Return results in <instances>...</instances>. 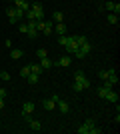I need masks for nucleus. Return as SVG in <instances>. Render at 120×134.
<instances>
[{
	"label": "nucleus",
	"instance_id": "ddd939ff",
	"mask_svg": "<svg viewBox=\"0 0 120 134\" xmlns=\"http://www.w3.org/2000/svg\"><path fill=\"white\" fill-rule=\"evenodd\" d=\"M66 30H68V28H66V24H64V22H54V32H56L58 36L66 34Z\"/></svg>",
	"mask_w": 120,
	"mask_h": 134
},
{
	"label": "nucleus",
	"instance_id": "a211bd4d",
	"mask_svg": "<svg viewBox=\"0 0 120 134\" xmlns=\"http://www.w3.org/2000/svg\"><path fill=\"white\" fill-rule=\"evenodd\" d=\"M56 106H58V110H60V112H68V102L60 100V98L56 100Z\"/></svg>",
	"mask_w": 120,
	"mask_h": 134
},
{
	"label": "nucleus",
	"instance_id": "7ed1b4c3",
	"mask_svg": "<svg viewBox=\"0 0 120 134\" xmlns=\"http://www.w3.org/2000/svg\"><path fill=\"white\" fill-rule=\"evenodd\" d=\"M90 50H92L90 42H84L82 46H78V50L74 52V56H76V58H84V56H88V54H90Z\"/></svg>",
	"mask_w": 120,
	"mask_h": 134
},
{
	"label": "nucleus",
	"instance_id": "f03ea898",
	"mask_svg": "<svg viewBox=\"0 0 120 134\" xmlns=\"http://www.w3.org/2000/svg\"><path fill=\"white\" fill-rule=\"evenodd\" d=\"M30 10L34 12V18H36V20H42V18H44V8H42L40 2H32V4H30Z\"/></svg>",
	"mask_w": 120,
	"mask_h": 134
},
{
	"label": "nucleus",
	"instance_id": "6e6552de",
	"mask_svg": "<svg viewBox=\"0 0 120 134\" xmlns=\"http://www.w3.org/2000/svg\"><path fill=\"white\" fill-rule=\"evenodd\" d=\"M72 64V58H70V54L62 56V58H58L56 62H54V66H70Z\"/></svg>",
	"mask_w": 120,
	"mask_h": 134
},
{
	"label": "nucleus",
	"instance_id": "72a5a7b5",
	"mask_svg": "<svg viewBox=\"0 0 120 134\" xmlns=\"http://www.w3.org/2000/svg\"><path fill=\"white\" fill-rule=\"evenodd\" d=\"M4 96H6V90H4V88H0V98H4Z\"/></svg>",
	"mask_w": 120,
	"mask_h": 134
},
{
	"label": "nucleus",
	"instance_id": "412c9836",
	"mask_svg": "<svg viewBox=\"0 0 120 134\" xmlns=\"http://www.w3.org/2000/svg\"><path fill=\"white\" fill-rule=\"evenodd\" d=\"M106 20H108V24H118V14H114V12H108Z\"/></svg>",
	"mask_w": 120,
	"mask_h": 134
},
{
	"label": "nucleus",
	"instance_id": "20e7f679",
	"mask_svg": "<svg viewBox=\"0 0 120 134\" xmlns=\"http://www.w3.org/2000/svg\"><path fill=\"white\" fill-rule=\"evenodd\" d=\"M26 26H28V30H26L28 38L34 40L36 36H38V30H36V20H26Z\"/></svg>",
	"mask_w": 120,
	"mask_h": 134
},
{
	"label": "nucleus",
	"instance_id": "0eeeda50",
	"mask_svg": "<svg viewBox=\"0 0 120 134\" xmlns=\"http://www.w3.org/2000/svg\"><path fill=\"white\" fill-rule=\"evenodd\" d=\"M16 8H14V6H10V8H6V16H8V22L10 24H16L18 22V18H16Z\"/></svg>",
	"mask_w": 120,
	"mask_h": 134
},
{
	"label": "nucleus",
	"instance_id": "e433bc0d",
	"mask_svg": "<svg viewBox=\"0 0 120 134\" xmlns=\"http://www.w3.org/2000/svg\"><path fill=\"white\" fill-rule=\"evenodd\" d=\"M6 2H12V0H6Z\"/></svg>",
	"mask_w": 120,
	"mask_h": 134
},
{
	"label": "nucleus",
	"instance_id": "39448f33",
	"mask_svg": "<svg viewBox=\"0 0 120 134\" xmlns=\"http://www.w3.org/2000/svg\"><path fill=\"white\" fill-rule=\"evenodd\" d=\"M94 126V120L92 118H88V120H84V124L78 128V134H90V128Z\"/></svg>",
	"mask_w": 120,
	"mask_h": 134
},
{
	"label": "nucleus",
	"instance_id": "f257e3e1",
	"mask_svg": "<svg viewBox=\"0 0 120 134\" xmlns=\"http://www.w3.org/2000/svg\"><path fill=\"white\" fill-rule=\"evenodd\" d=\"M90 86V80H86L84 72L82 70H76L74 72V84H72V90L74 92H82V90H86Z\"/></svg>",
	"mask_w": 120,
	"mask_h": 134
},
{
	"label": "nucleus",
	"instance_id": "cd10ccee",
	"mask_svg": "<svg viewBox=\"0 0 120 134\" xmlns=\"http://www.w3.org/2000/svg\"><path fill=\"white\" fill-rule=\"evenodd\" d=\"M44 18H42V20H36V30H38V32H42V28H44Z\"/></svg>",
	"mask_w": 120,
	"mask_h": 134
},
{
	"label": "nucleus",
	"instance_id": "aec40b11",
	"mask_svg": "<svg viewBox=\"0 0 120 134\" xmlns=\"http://www.w3.org/2000/svg\"><path fill=\"white\" fill-rule=\"evenodd\" d=\"M40 66H42V70H44V68H50V66H54V62H52L50 58L46 56V58H42V60H40Z\"/></svg>",
	"mask_w": 120,
	"mask_h": 134
},
{
	"label": "nucleus",
	"instance_id": "473e14b6",
	"mask_svg": "<svg viewBox=\"0 0 120 134\" xmlns=\"http://www.w3.org/2000/svg\"><path fill=\"white\" fill-rule=\"evenodd\" d=\"M4 46H6V48H10V46H12V40H10V38L4 40Z\"/></svg>",
	"mask_w": 120,
	"mask_h": 134
},
{
	"label": "nucleus",
	"instance_id": "c9c22d12",
	"mask_svg": "<svg viewBox=\"0 0 120 134\" xmlns=\"http://www.w3.org/2000/svg\"><path fill=\"white\" fill-rule=\"evenodd\" d=\"M28 2H38V0H28Z\"/></svg>",
	"mask_w": 120,
	"mask_h": 134
},
{
	"label": "nucleus",
	"instance_id": "c756f323",
	"mask_svg": "<svg viewBox=\"0 0 120 134\" xmlns=\"http://www.w3.org/2000/svg\"><path fill=\"white\" fill-rule=\"evenodd\" d=\"M0 80H10V74L6 72V70H2L0 72Z\"/></svg>",
	"mask_w": 120,
	"mask_h": 134
},
{
	"label": "nucleus",
	"instance_id": "393cba45",
	"mask_svg": "<svg viewBox=\"0 0 120 134\" xmlns=\"http://www.w3.org/2000/svg\"><path fill=\"white\" fill-rule=\"evenodd\" d=\"M28 74H30V66H24L22 70H20V76H22V78H28Z\"/></svg>",
	"mask_w": 120,
	"mask_h": 134
},
{
	"label": "nucleus",
	"instance_id": "5701e85b",
	"mask_svg": "<svg viewBox=\"0 0 120 134\" xmlns=\"http://www.w3.org/2000/svg\"><path fill=\"white\" fill-rule=\"evenodd\" d=\"M30 72H34V74H38V76H40V72H42V66H40V64H30Z\"/></svg>",
	"mask_w": 120,
	"mask_h": 134
},
{
	"label": "nucleus",
	"instance_id": "9d476101",
	"mask_svg": "<svg viewBox=\"0 0 120 134\" xmlns=\"http://www.w3.org/2000/svg\"><path fill=\"white\" fill-rule=\"evenodd\" d=\"M110 90H112V86H110L108 82H104L102 86H100V88H98V96H100V98H106V94H108Z\"/></svg>",
	"mask_w": 120,
	"mask_h": 134
},
{
	"label": "nucleus",
	"instance_id": "b1692460",
	"mask_svg": "<svg viewBox=\"0 0 120 134\" xmlns=\"http://www.w3.org/2000/svg\"><path fill=\"white\" fill-rule=\"evenodd\" d=\"M26 80H28V84H36V82H38V74L30 72V74H28V78H26Z\"/></svg>",
	"mask_w": 120,
	"mask_h": 134
},
{
	"label": "nucleus",
	"instance_id": "2eb2a0df",
	"mask_svg": "<svg viewBox=\"0 0 120 134\" xmlns=\"http://www.w3.org/2000/svg\"><path fill=\"white\" fill-rule=\"evenodd\" d=\"M22 56H24V52L20 50V48H12V50H10V58H12V60H20Z\"/></svg>",
	"mask_w": 120,
	"mask_h": 134
},
{
	"label": "nucleus",
	"instance_id": "f8f14e48",
	"mask_svg": "<svg viewBox=\"0 0 120 134\" xmlns=\"http://www.w3.org/2000/svg\"><path fill=\"white\" fill-rule=\"evenodd\" d=\"M52 32H54V22H52V20H46V22H44V28H42V34L50 36Z\"/></svg>",
	"mask_w": 120,
	"mask_h": 134
},
{
	"label": "nucleus",
	"instance_id": "4468645a",
	"mask_svg": "<svg viewBox=\"0 0 120 134\" xmlns=\"http://www.w3.org/2000/svg\"><path fill=\"white\" fill-rule=\"evenodd\" d=\"M42 106L50 112V110H54V108H56V102H54V98H46V100L42 102Z\"/></svg>",
	"mask_w": 120,
	"mask_h": 134
},
{
	"label": "nucleus",
	"instance_id": "a878e982",
	"mask_svg": "<svg viewBox=\"0 0 120 134\" xmlns=\"http://www.w3.org/2000/svg\"><path fill=\"white\" fill-rule=\"evenodd\" d=\"M74 40L78 42V46H82L84 42H88V38H86V36H74Z\"/></svg>",
	"mask_w": 120,
	"mask_h": 134
},
{
	"label": "nucleus",
	"instance_id": "c85d7f7f",
	"mask_svg": "<svg viewBox=\"0 0 120 134\" xmlns=\"http://www.w3.org/2000/svg\"><path fill=\"white\" fill-rule=\"evenodd\" d=\"M98 78H100V80H106V78H108V70H100V72H98Z\"/></svg>",
	"mask_w": 120,
	"mask_h": 134
},
{
	"label": "nucleus",
	"instance_id": "9b49d317",
	"mask_svg": "<svg viewBox=\"0 0 120 134\" xmlns=\"http://www.w3.org/2000/svg\"><path fill=\"white\" fill-rule=\"evenodd\" d=\"M66 50H68V54H72V56H74V52L78 50V42L74 40V36H72V38H70V42L66 44Z\"/></svg>",
	"mask_w": 120,
	"mask_h": 134
},
{
	"label": "nucleus",
	"instance_id": "f3484780",
	"mask_svg": "<svg viewBox=\"0 0 120 134\" xmlns=\"http://www.w3.org/2000/svg\"><path fill=\"white\" fill-rule=\"evenodd\" d=\"M52 22H64V14H62L60 10L52 12Z\"/></svg>",
	"mask_w": 120,
	"mask_h": 134
},
{
	"label": "nucleus",
	"instance_id": "dca6fc26",
	"mask_svg": "<svg viewBox=\"0 0 120 134\" xmlns=\"http://www.w3.org/2000/svg\"><path fill=\"white\" fill-rule=\"evenodd\" d=\"M26 120H28V126H30V128H32V130H34V132H38V130L42 128L38 120H30V116H26Z\"/></svg>",
	"mask_w": 120,
	"mask_h": 134
},
{
	"label": "nucleus",
	"instance_id": "4be33fe9",
	"mask_svg": "<svg viewBox=\"0 0 120 134\" xmlns=\"http://www.w3.org/2000/svg\"><path fill=\"white\" fill-rule=\"evenodd\" d=\"M106 100L108 102H118V94H116L114 90H110L108 94H106Z\"/></svg>",
	"mask_w": 120,
	"mask_h": 134
},
{
	"label": "nucleus",
	"instance_id": "423d86ee",
	"mask_svg": "<svg viewBox=\"0 0 120 134\" xmlns=\"http://www.w3.org/2000/svg\"><path fill=\"white\" fill-rule=\"evenodd\" d=\"M34 108H36V106H34V102H30V100H28V102H24V104H22V116H24V118L30 116V114L34 112Z\"/></svg>",
	"mask_w": 120,
	"mask_h": 134
},
{
	"label": "nucleus",
	"instance_id": "6ab92c4d",
	"mask_svg": "<svg viewBox=\"0 0 120 134\" xmlns=\"http://www.w3.org/2000/svg\"><path fill=\"white\" fill-rule=\"evenodd\" d=\"M70 38H72V36H68V34H62V36H58V44L60 46H66L70 42Z\"/></svg>",
	"mask_w": 120,
	"mask_h": 134
},
{
	"label": "nucleus",
	"instance_id": "1a4fd4ad",
	"mask_svg": "<svg viewBox=\"0 0 120 134\" xmlns=\"http://www.w3.org/2000/svg\"><path fill=\"white\" fill-rule=\"evenodd\" d=\"M12 2H14V6H16V8H22L24 12L30 10V4H32V2H28V0H12Z\"/></svg>",
	"mask_w": 120,
	"mask_h": 134
},
{
	"label": "nucleus",
	"instance_id": "f704fd0d",
	"mask_svg": "<svg viewBox=\"0 0 120 134\" xmlns=\"http://www.w3.org/2000/svg\"><path fill=\"white\" fill-rule=\"evenodd\" d=\"M4 108V98H0V110Z\"/></svg>",
	"mask_w": 120,
	"mask_h": 134
},
{
	"label": "nucleus",
	"instance_id": "2f4dec72",
	"mask_svg": "<svg viewBox=\"0 0 120 134\" xmlns=\"http://www.w3.org/2000/svg\"><path fill=\"white\" fill-rule=\"evenodd\" d=\"M28 30V26H26V22H20V32H26Z\"/></svg>",
	"mask_w": 120,
	"mask_h": 134
},
{
	"label": "nucleus",
	"instance_id": "bb28decb",
	"mask_svg": "<svg viewBox=\"0 0 120 134\" xmlns=\"http://www.w3.org/2000/svg\"><path fill=\"white\" fill-rule=\"evenodd\" d=\"M36 54H38V58L42 60V58H46V56H48V52H46L44 48H38V50H36Z\"/></svg>",
	"mask_w": 120,
	"mask_h": 134
},
{
	"label": "nucleus",
	"instance_id": "7c9ffc66",
	"mask_svg": "<svg viewBox=\"0 0 120 134\" xmlns=\"http://www.w3.org/2000/svg\"><path fill=\"white\" fill-rule=\"evenodd\" d=\"M90 134H100V128H98L96 124H94V126H92V128H90Z\"/></svg>",
	"mask_w": 120,
	"mask_h": 134
}]
</instances>
